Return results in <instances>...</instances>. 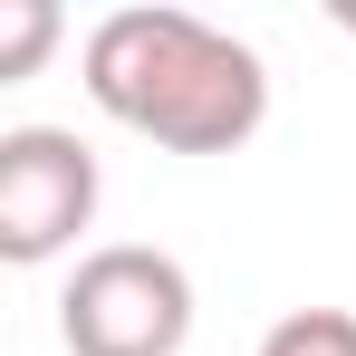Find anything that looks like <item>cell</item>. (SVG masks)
<instances>
[{
  "instance_id": "5",
  "label": "cell",
  "mask_w": 356,
  "mask_h": 356,
  "mask_svg": "<svg viewBox=\"0 0 356 356\" xmlns=\"http://www.w3.org/2000/svg\"><path fill=\"white\" fill-rule=\"evenodd\" d=\"M58 39V10L49 0H0V77H29Z\"/></svg>"
},
{
  "instance_id": "1",
  "label": "cell",
  "mask_w": 356,
  "mask_h": 356,
  "mask_svg": "<svg viewBox=\"0 0 356 356\" xmlns=\"http://www.w3.org/2000/svg\"><path fill=\"white\" fill-rule=\"evenodd\" d=\"M87 97L164 154H232L270 116L260 49L193 10H106L87 29Z\"/></svg>"
},
{
  "instance_id": "6",
  "label": "cell",
  "mask_w": 356,
  "mask_h": 356,
  "mask_svg": "<svg viewBox=\"0 0 356 356\" xmlns=\"http://www.w3.org/2000/svg\"><path fill=\"white\" fill-rule=\"evenodd\" d=\"M337 19H347V29H356V10H337Z\"/></svg>"
},
{
  "instance_id": "3",
  "label": "cell",
  "mask_w": 356,
  "mask_h": 356,
  "mask_svg": "<svg viewBox=\"0 0 356 356\" xmlns=\"http://www.w3.org/2000/svg\"><path fill=\"white\" fill-rule=\"evenodd\" d=\"M97 222V154L67 125H10L0 135V260L39 270Z\"/></svg>"
},
{
  "instance_id": "2",
  "label": "cell",
  "mask_w": 356,
  "mask_h": 356,
  "mask_svg": "<svg viewBox=\"0 0 356 356\" xmlns=\"http://www.w3.org/2000/svg\"><path fill=\"white\" fill-rule=\"evenodd\" d=\"M58 337L67 356H183L193 337V280L154 241H106L77 260L58 289Z\"/></svg>"
},
{
  "instance_id": "4",
  "label": "cell",
  "mask_w": 356,
  "mask_h": 356,
  "mask_svg": "<svg viewBox=\"0 0 356 356\" xmlns=\"http://www.w3.org/2000/svg\"><path fill=\"white\" fill-rule=\"evenodd\" d=\"M260 356H356V318L347 308H289L260 337Z\"/></svg>"
}]
</instances>
